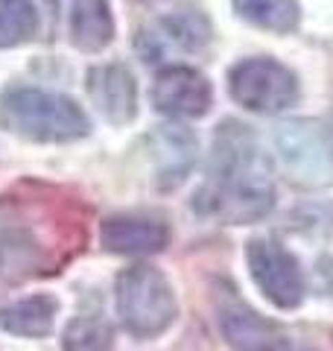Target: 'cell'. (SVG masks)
Masks as SVG:
<instances>
[{"instance_id": "7a4b0ae2", "label": "cell", "mask_w": 333, "mask_h": 351, "mask_svg": "<svg viewBox=\"0 0 333 351\" xmlns=\"http://www.w3.org/2000/svg\"><path fill=\"white\" fill-rule=\"evenodd\" d=\"M0 126L32 144H68L88 135V117L71 97L41 88H9L0 97Z\"/></svg>"}, {"instance_id": "5b68a950", "label": "cell", "mask_w": 333, "mask_h": 351, "mask_svg": "<svg viewBox=\"0 0 333 351\" xmlns=\"http://www.w3.org/2000/svg\"><path fill=\"white\" fill-rule=\"evenodd\" d=\"M231 97L258 114H278L298 100V80L275 59H243L228 73Z\"/></svg>"}, {"instance_id": "ba28073f", "label": "cell", "mask_w": 333, "mask_h": 351, "mask_svg": "<svg viewBox=\"0 0 333 351\" xmlns=\"http://www.w3.org/2000/svg\"><path fill=\"white\" fill-rule=\"evenodd\" d=\"M214 103L210 82L199 71L170 64L152 85V106L170 117H202Z\"/></svg>"}, {"instance_id": "2e32d148", "label": "cell", "mask_w": 333, "mask_h": 351, "mask_svg": "<svg viewBox=\"0 0 333 351\" xmlns=\"http://www.w3.org/2000/svg\"><path fill=\"white\" fill-rule=\"evenodd\" d=\"M114 328L103 319V313H79L64 328L62 351H111Z\"/></svg>"}, {"instance_id": "7c38bea8", "label": "cell", "mask_w": 333, "mask_h": 351, "mask_svg": "<svg viewBox=\"0 0 333 351\" xmlns=\"http://www.w3.org/2000/svg\"><path fill=\"white\" fill-rule=\"evenodd\" d=\"M147 149L152 158L155 182L161 188L182 184L196 161V138L184 126H158L147 138Z\"/></svg>"}, {"instance_id": "8992f818", "label": "cell", "mask_w": 333, "mask_h": 351, "mask_svg": "<svg viewBox=\"0 0 333 351\" xmlns=\"http://www.w3.org/2000/svg\"><path fill=\"white\" fill-rule=\"evenodd\" d=\"M210 44V24L202 12L196 9H179L149 27L140 29L138 36V53L143 62L164 64L175 56H187V53H202Z\"/></svg>"}, {"instance_id": "5bb4252c", "label": "cell", "mask_w": 333, "mask_h": 351, "mask_svg": "<svg viewBox=\"0 0 333 351\" xmlns=\"http://www.w3.org/2000/svg\"><path fill=\"white\" fill-rule=\"evenodd\" d=\"M56 316H59V302L38 293L0 307V331L15 337H47L56 325Z\"/></svg>"}, {"instance_id": "ac0fdd59", "label": "cell", "mask_w": 333, "mask_h": 351, "mask_svg": "<svg viewBox=\"0 0 333 351\" xmlns=\"http://www.w3.org/2000/svg\"><path fill=\"white\" fill-rule=\"evenodd\" d=\"M328 129H330V138H333V117H330V126Z\"/></svg>"}, {"instance_id": "6da1fadb", "label": "cell", "mask_w": 333, "mask_h": 351, "mask_svg": "<svg viewBox=\"0 0 333 351\" xmlns=\"http://www.w3.org/2000/svg\"><path fill=\"white\" fill-rule=\"evenodd\" d=\"M196 208L228 226L258 223L275 208L272 161L249 126L237 120L219 123Z\"/></svg>"}, {"instance_id": "9a60e30c", "label": "cell", "mask_w": 333, "mask_h": 351, "mask_svg": "<svg viewBox=\"0 0 333 351\" xmlns=\"http://www.w3.org/2000/svg\"><path fill=\"white\" fill-rule=\"evenodd\" d=\"M231 3L243 21L275 32H293L301 18L298 0H231Z\"/></svg>"}, {"instance_id": "3957f363", "label": "cell", "mask_w": 333, "mask_h": 351, "mask_svg": "<svg viewBox=\"0 0 333 351\" xmlns=\"http://www.w3.org/2000/svg\"><path fill=\"white\" fill-rule=\"evenodd\" d=\"M117 316L123 328L138 339H152L164 334L179 316V304L170 281L161 269L149 263H135L117 276L114 287Z\"/></svg>"}, {"instance_id": "9c48e42d", "label": "cell", "mask_w": 333, "mask_h": 351, "mask_svg": "<svg viewBox=\"0 0 333 351\" xmlns=\"http://www.w3.org/2000/svg\"><path fill=\"white\" fill-rule=\"evenodd\" d=\"M219 331L234 351H286L281 328L231 295L219 304Z\"/></svg>"}, {"instance_id": "277c9868", "label": "cell", "mask_w": 333, "mask_h": 351, "mask_svg": "<svg viewBox=\"0 0 333 351\" xmlns=\"http://www.w3.org/2000/svg\"><path fill=\"white\" fill-rule=\"evenodd\" d=\"M278 152L290 179L307 188L333 184V138L316 120H293L275 135Z\"/></svg>"}, {"instance_id": "52a82bcc", "label": "cell", "mask_w": 333, "mask_h": 351, "mask_svg": "<svg viewBox=\"0 0 333 351\" xmlns=\"http://www.w3.org/2000/svg\"><path fill=\"white\" fill-rule=\"evenodd\" d=\"M246 263L254 284L272 304L293 311L304 299V276L298 267L295 255H290L284 246L272 243V240H251L246 246Z\"/></svg>"}, {"instance_id": "30bf717a", "label": "cell", "mask_w": 333, "mask_h": 351, "mask_svg": "<svg viewBox=\"0 0 333 351\" xmlns=\"http://www.w3.org/2000/svg\"><path fill=\"white\" fill-rule=\"evenodd\" d=\"M88 97L114 126L132 123L138 114V85L123 64H99L88 73Z\"/></svg>"}, {"instance_id": "8fae6325", "label": "cell", "mask_w": 333, "mask_h": 351, "mask_svg": "<svg viewBox=\"0 0 333 351\" xmlns=\"http://www.w3.org/2000/svg\"><path fill=\"white\" fill-rule=\"evenodd\" d=\"M99 243L114 255H155L170 243V228L161 219L114 214L99 226Z\"/></svg>"}, {"instance_id": "4fadbf2b", "label": "cell", "mask_w": 333, "mask_h": 351, "mask_svg": "<svg viewBox=\"0 0 333 351\" xmlns=\"http://www.w3.org/2000/svg\"><path fill=\"white\" fill-rule=\"evenodd\" d=\"M53 3L64 15V32L73 41V47L97 53L114 38L108 0H53Z\"/></svg>"}, {"instance_id": "e0dca14e", "label": "cell", "mask_w": 333, "mask_h": 351, "mask_svg": "<svg viewBox=\"0 0 333 351\" xmlns=\"http://www.w3.org/2000/svg\"><path fill=\"white\" fill-rule=\"evenodd\" d=\"M38 29V12L32 0H0V50L29 41Z\"/></svg>"}]
</instances>
